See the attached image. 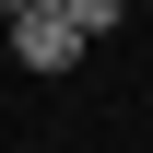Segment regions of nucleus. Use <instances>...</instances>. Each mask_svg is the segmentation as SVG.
<instances>
[{"label":"nucleus","instance_id":"nucleus-1","mask_svg":"<svg viewBox=\"0 0 153 153\" xmlns=\"http://www.w3.org/2000/svg\"><path fill=\"white\" fill-rule=\"evenodd\" d=\"M12 59H24V71H71V59H82L71 12H59V0H36V12H12Z\"/></svg>","mask_w":153,"mask_h":153},{"label":"nucleus","instance_id":"nucleus-2","mask_svg":"<svg viewBox=\"0 0 153 153\" xmlns=\"http://www.w3.org/2000/svg\"><path fill=\"white\" fill-rule=\"evenodd\" d=\"M59 12H71V36H82V47H94V36H106V24H118V12H130V0H59Z\"/></svg>","mask_w":153,"mask_h":153},{"label":"nucleus","instance_id":"nucleus-3","mask_svg":"<svg viewBox=\"0 0 153 153\" xmlns=\"http://www.w3.org/2000/svg\"><path fill=\"white\" fill-rule=\"evenodd\" d=\"M12 12H36V0H0V24H12Z\"/></svg>","mask_w":153,"mask_h":153}]
</instances>
